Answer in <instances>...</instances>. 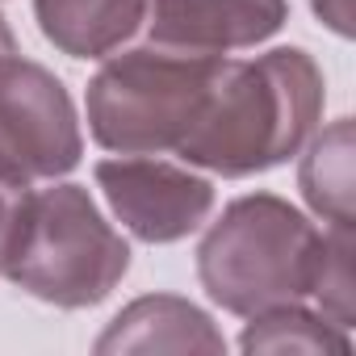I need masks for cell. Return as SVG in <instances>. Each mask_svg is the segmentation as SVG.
I'll return each mask as SVG.
<instances>
[{
	"label": "cell",
	"instance_id": "cell-10",
	"mask_svg": "<svg viewBox=\"0 0 356 356\" xmlns=\"http://www.w3.org/2000/svg\"><path fill=\"white\" fill-rule=\"evenodd\" d=\"M352 118L331 122L323 134L310 138L302 168H298V189L306 206L327 227H356V181H352Z\"/></svg>",
	"mask_w": 356,
	"mask_h": 356
},
{
	"label": "cell",
	"instance_id": "cell-1",
	"mask_svg": "<svg viewBox=\"0 0 356 356\" xmlns=\"http://www.w3.org/2000/svg\"><path fill=\"white\" fill-rule=\"evenodd\" d=\"M323 113V72L302 47L222 59L176 155L218 176H256L306 147Z\"/></svg>",
	"mask_w": 356,
	"mask_h": 356
},
{
	"label": "cell",
	"instance_id": "cell-12",
	"mask_svg": "<svg viewBox=\"0 0 356 356\" xmlns=\"http://www.w3.org/2000/svg\"><path fill=\"white\" fill-rule=\"evenodd\" d=\"M352 252H356V227H327V252L314 281L318 314H327L339 327L356 323V281H352Z\"/></svg>",
	"mask_w": 356,
	"mask_h": 356
},
{
	"label": "cell",
	"instance_id": "cell-9",
	"mask_svg": "<svg viewBox=\"0 0 356 356\" xmlns=\"http://www.w3.org/2000/svg\"><path fill=\"white\" fill-rule=\"evenodd\" d=\"M42 38L72 59H105L147 22V0H34Z\"/></svg>",
	"mask_w": 356,
	"mask_h": 356
},
{
	"label": "cell",
	"instance_id": "cell-15",
	"mask_svg": "<svg viewBox=\"0 0 356 356\" xmlns=\"http://www.w3.org/2000/svg\"><path fill=\"white\" fill-rule=\"evenodd\" d=\"M9 51H17V38H13V30H9V22L0 17V55H9Z\"/></svg>",
	"mask_w": 356,
	"mask_h": 356
},
{
	"label": "cell",
	"instance_id": "cell-11",
	"mask_svg": "<svg viewBox=\"0 0 356 356\" xmlns=\"http://www.w3.org/2000/svg\"><path fill=\"white\" fill-rule=\"evenodd\" d=\"M239 348L243 352H314V356L335 352V356H348L352 339H348V327L331 323L318 310H306L302 302H289V306L252 314V323L239 335Z\"/></svg>",
	"mask_w": 356,
	"mask_h": 356
},
{
	"label": "cell",
	"instance_id": "cell-2",
	"mask_svg": "<svg viewBox=\"0 0 356 356\" xmlns=\"http://www.w3.org/2000/svg\"><path fill=\"white\" fill-rule=\"evenodd\" d=\"M327 252V231H318L302 210L273 193L239 197L206 231L197 248V277L214 306L252 318L273 306L306 302L314 293Z\"/></svg>",
	"mask_w": 356,
	"mask_h": 356
},
{
	"label": "cell",
	"instance_id": "cell-4",
	"mask_svg": "<svg viewBox=\"0 0 356 356\" xmlns=\"http://www.w3.org/2000/svg\"><path fill=\"white\" fill-rule=\"evenodd\" d=\"M222 59L159 42L109 55L84 97L92 138L118 155L176 151L193 130Z\"/></svg>",
	"mask_w": 356,
	"mask_h": 356
},
{
	"label": "cell",
	"instance_id": "cell-7",
	"mask_svg": "<svg viewBox=\"0 0 356 356\" xmlns=\"http://www.w3.org/2000/svg\"><path fill=\"white\" fill-rule=\"evenodd\" d=\"M289 17V0H147L151 42L227 55L273 38Z\"/></svg>",
	"mask_w": 356,
	"mask_h": 356
},
{
	"label": "cell",
	"instance_id": "cell-6",
	"mask_svg": "<svg viewBox=\"0 0 356 356\" xmlns=\"http://www.w3.org/2000/svg\"><path fill=\"white\" fill-rule=\"evenodd\" d=\"M97 185L113 218L143 243H176L193 235L214 210L206 176L151 155H118L97 163Z\"/></svg>",
	"mask_w": 356,
	"mask_h": 356
},
{
	"label": "cell",
	"instance_id": "cell-8",
	"mask_svg": "<svg viewBox=\"0 0 356 356\" xmlns=\"http://www.w3.org/2000/svg\"><path fill=\"white\" fill-rule=\"evenodd\" d=\"M101 356L113 352H227L222 331L210 323L206 310L176 293H147L130 302L97 339Z\"/></svg>",
	"mask_w": 356,
	"mask_h": 356
},
{
	"label": "cell",
	"instance_id": "cell-13",
	"mask_svg": "<svg viewBox=\"0 0 356 356\" xmlns=\"http://www.w3.org/2000/svg\"><path fill=\"white\" fill-rule=\"evenodd\" d=\"M26 197H30V181H22V176L0 168V268H5V256H9V243H13Z\"/></svg>",
	"mask_w": 356,
	"mask_h": 356
},
{
	"label": "cell",
	"instance_id": "cell-3",
	"mask_svg": "<svg viewBox=\"0 0 356 356\" xmlns=\"http://www.w3.org/2000/svg\"><path fill=\"white\" fill-rule=\"evenodd\" d=\"M126 268L130 248L101 218L88 189L51 185L38 193L30 189L0 273L38 302L84 310L105 302Z\"/></svg>",
	"mask_w": 356,
	"mask_h": 356
},
{
	"label": "cell",
	"instance_id": "cell-14",
	"mask_svg": "<svg viewBox=\"0 0 356 356\" xmlns=\"http://www.w3.org/2000/svg\"><path fill=\"white\" fill-rule=\"evenodd\" d=\"M323 26H331L339 38H352V0H310Z\"/></svg>",
	"mask_w": 356,
	"mask_h": 356
},
{
	"label": "cell",
	"instance_id": "cell-5",
	"mask_svg": "<svg viewBox=\"0 0 356 356\" xmlns=\"http://www.w3.org/2000/svg\"><path fill=\"white\" fill-rule=\"evenodd\" d=\"M80 155L84 134L63 80L17 51L0 55V168L22 181H55Z\"/></svg>",
	"mask_w": 356,
	"mask_h": 356
}]
</instances>
